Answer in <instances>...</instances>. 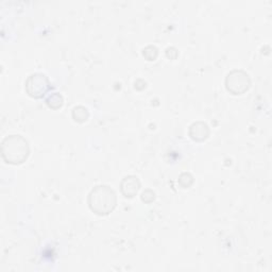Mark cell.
Returning a JSON list of instances; mask_svg holds the SVG:
<instances>
[{"mask_svg": "<svg viewBox=\"0 0 272 272\" xmlns=\"http://www.w3.org/2000/svg\"><path fill=\"white\" fill-rule=\"evenodd\" d=\"M30 154V146L28 140L18 134L7 136L2 144L3 159L13 165L23 164Z\"/></svg>", "mask_w": 272, "mask_h": 272, "instance_id": "1", "label": "cell"}, {"mask_svg": "<svg viewBox=\"0 0 272 272\" xmlns=\"http://www.w3.org/2000/svg\"><path fill=\"white\" fill-rule=\"evenodd\" d=\"M117 196L108 185H97L89 195V206L97 215L104 216L116 207Z\"/></svg>", "mask_w": 272, "mask_h": 272, "instance_id": "2", "label": "cell"}, {"mask_svg": "<svg viewBox=\"0 0 272 272\" xmlns=\"http://www.w3.org/2000/svg\"><path fill=\"white\" fill-rule=\"evenodd\" d=\"M27 94L32 98L39 99L44 97L51 89L48 77L41 73H35L28 77L25 83Z\"/></svg>", "mask_w": 272, "mask_h": 272, "instance_id": "3", "label": "cell"}, {"mask_svg": "<svg viewBox=\"0 0 272 272\" xmlns=\"http://www.w3.org/2000/svg\"><path fill=\"white\" fill-rule=\"evenodd\" d=\"M251 85L249 75L242 69H234L228 73L225 78V88L233 95L246 93Z\"/></svg>", "mask_w": 272, "mask_h": 272, "instance_id": "4", "label": "cell"}, {"mask_svg": "<svg viewBox=\"0 0 272 272\" xmlns=\"http://www.w3.org/2000/svg\"><path fill=\"white\" fill-rule=\"evenodd\" d=\"M139 189H140V182L138 178L135 176H128L121 181L120 190L123 196L127 198L135 197Z\"/></svg>", "mask_w": 272, "mask_h": 272, "instance_id": "5", "label": "cell"}, {"mask_svg": "<svg viewBox=\"0 0 272 272\" xmlns=\"http://www.w3.org/2000/svg\"><path fill=\"white\" fill-rule=\"evenodd\" d=\"M210 135V128L203 121H196L190 127V136L197 141H202Z\"/></svg>", "mask_w": 272, "mask_h": 272, "instance_id": "6", "label": "cell"}, {"mask_svg": "<svg viewBox=\"0 0 272 272\" xmlns=\"http://www.w3.org/2000/svg\"><path fill=\"white\" fill-rule=\"evenodd\" d=\"M89 117H90V112L85 107L78 106V107L74 108V110H73V118H74L75 121L82 123L84 121H87L89 119Z\"/></svg>", "mask_w": 272, "mask_h": 272, "instance_id": "7", "label": "cell"}, {"mask_svg": "<svg viewBox=\"0 0 272 272\" xmlns=\"http://www.w3.org/2000/svg\"><path fill=\"white\" fill-rule=\"evenodd\" d=\"M63 102H64V99H63L62 95L59 94V93H53V94H51L47 98V100H46L47 106L50 109H53V110L60 109L63 106Z\"/></svg>", "mask_w": 272, "mask_h": 272, "instance_id": "8", "label": "cell"}, {"mask_svg": "<svg viewBox=\"0 0 272 272\" xmlns=\"http://www.w3.org/2000/svg\"><path fill=\"white\" fill-rule=\"evenodd\" d=\"M142 54H144L145 58L148 61H154L157 58V54H159V50L155 46H147L144 50H142Z\"/></svg>", "mask_w": 272, "mask_h": 272, "instance_id": "9", "label": "cell"}, {"mask_svg": "<svg viewBox=\"0 0 272 272\" xmlns=\"http://www.w3.org/2000/svg\"><path fill=\"white\" fill-rule=\"evenodd\" d=\"M179 183L183 189H189L194 183V177L190 173H184L180 176Z\"/></svg>", "mask_w": 272, "mask_h": 272, "instance_id": "10", "label": "cell"}, {"mask_svg": "<svg viewBox=\"0 0 272 272\" xmlns=\"http://www.w3.org/2000/svg\"><path fill=\"white\" fill-rule=\"evenodd\" d=\"M154 198H155V194L151 190H146L145 192H142V194H141V200L145 203L152 202L153 200H154Z\"/></svg>", "mask_w": 272, "mask_h": 272, "instance_id": "11", "label": "cell"}]
</instances>
